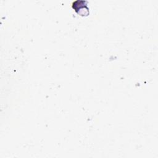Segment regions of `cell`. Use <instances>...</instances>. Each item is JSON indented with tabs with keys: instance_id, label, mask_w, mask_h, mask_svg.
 Listing matches in <instances>:
<instances>
[{
	"instance_id": "obj_1",
	"label": "cell",
	"mask_w": 158,
	"mask_h": 158,
	"mask_svg": "<svg viewBox=\"0 0 158 158\" xmlns=\"http://www.w3.org/2000/svg\"><path fill=\"white\" fill-rule=\"evenodd\" d=\"M72 7L77 14L81 16H86L89 14V8L87 2L85 1H75L72 4Z\"/></svg>"
}]
</instances>
